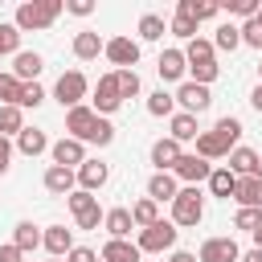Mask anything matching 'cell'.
Here are the masks:
<instances>
[{"label":"cell","instance_id":"cell-1","mask_svg":"<svg viewBox=\"0 0 262 262\" xmlns=\"http://www.w3.org/2000/svg\"><path fill=\"white\" fill-rule=\"evenodd\" d=\"M61 12H66L61 0H29V4L16 8V20H12V25H16L20 33H37V29H49Z\"/></svg>","mask_w":262,"mask_h":262},{"label":"cell","instance_id":"cell-2","mask_svg":"<svg viewBox=\"0 0 262 262\" xmlns=\"http://www.w3.org/2000/svg\"><path fill=\"white\" fill-rule=\"evenodd\" d=\"M201 217H205V196H201L196 184H184L172 201V225L176 229L180 225H201Z\"/></svg>","mask_w":262,"mask_h":262},{"label":"cell","instance_id":"cell-3","mask_svg":"<svg viewBox=\"0 0 262 262\" xmlns=\"http://www.w3.org/2000/svg\"><path fill=\"white\" fill-rule=\"evenodd\" d=\"M176 237H180V229L172 225V221H156V225H147V229H139V254H164V250H176Z\"/></svg>","mask_w":262,"mask_h":262},{"label":"cell","instance_id":"cell-4","mask_svg":"<svg viewBox=\"0 0 262 262\" xmlns=\"http://www.w3.org/2000/svg\"><path fill=\"white\" fill-rule=\"evenodd\" d=\"M90 94V82H86V74L82 70H66L61 78H57V86H53V98L66 106V111H74V106H82V98Z\"/></svg>","mask_w":262,"mask_h":262},{"label":"cell","instance_id":"cell-5","mask_svg":"<svg viewBox=\"0 0 262 262\" xmlns=\"http://www.w3.org/2000/svg\"><path fill=\"white\" fill-rule=\"evenodd\" d=\"M90 102H94V115H102V119H106V115H115V111L123 106V94H119L115 70L98 78V86H94V98H90Z\"/></svg>","mask_w":262,"mask_h":262},{"label":"cell","instance_id":"cell-6","mask_svg":"<svg viewBox=\"0 0 262 262\" xmlns=\"http://www.w3.org/2000/svg\"><path fill=\"white\" fill-rule=\"evenodd\" d=\"M209 102H213L209 86H196L192 78L180 82V90H176V106H180L184 115H201V111H209Z\"/></svg>","mask_w":262,"mask_h":262},{"label":"cell","instance_id":"cell-7","mask_svg":"<svg viewBox=\"0 0 262 262\" xmlns=\"http://www.w3.org/2000/svg\"><path fill=\"white\" fill-rule=\"evenodd\" d=\"M49 156H53V164H57V168H74V172H78V168L86 164V143H82V139L61 135V139L49 147Z\"/></svg>","mask_w":262,"mask_h":262},{"label":"cell","instance_id":"cell-8","mask_svg":"<svg viewBox=\"0 0 262 262\" xmlns=\"http://www.w3.org/2000/svg\"><path fill=\"white\" fill-rule=\"evenodd\" d=\"M106 61H111L115 70H135V61H139V41H131V37H111V41H106Z\"/></svg>","mask_w":262,"mask_h":262},{"label":"cell","instance_id":"cell-9","mask_svg":"<svg viewBox=\"0 0 262 262\" xmlns=\"http://www.w3.org/2000/svg\"><path fill=\"white\" fill-rule=\"evenodd\" d=\"M172 176H176V180H184V184H201V180L209 184V176H213V164H209V160H201L196 151H192V156L184 151V156H180V164L172 168Z\"/></svg>","mask_w":262,"mask_h":262},{"label":"cell","instance_id":"cell-10","mask_svg":"<svg viewBox=\"0 0 262 262\" xmlns=\"http://www.w3.org/2000/svg\"><path fill=\"white\" fill-rule=\"evenodd\" d=\"M201 262H242V250L233 237H205L201 242Z\"/></svg>","mask_w":262,"mask_h":262},{"label":"cell","instance_id":"cell-11","mask_svg":"<svg viewBox=\"0 0 262 262\" xmlns=\"http://www.w3.org/2000/svg\"><path fill=\"white\" fill-rule=\"evenodd\" d=\"M94 119H98V115H94V106H86V102L74 106V111H66V131H70V139H82V143H86L90 131H94Z\"/></svg>","mask_w":262,"mask_h":262},{"label":"cell","instance_id":"cell-12","mask_svg":"<svg viewBox=\"0 0 262 262\" xmlns=\"http://www.w3.org/2000/svg\"><path fill=\"white\" fill-rule=\"evenodd\" d=\"M180 156H184V147H180L172 135L151 143V164H156V172H172V168L180 164Z\"/></svg>","mask_w":262,"mask_h":262},{"label":"cell","instance_id":"cell-13","mask_svg":"<svg viewBox=\"0 0 262 262\" xmlns=\"http://www.w3.org/2000/svg\"><path fill=\"white\" fill-rule=\"evenodd\" d=\"M156 70H160L164 82H180V78L188 74V57H184V49H164L160 61H156Z\"/></svg>","mask_w":262,"mask_h":262},{"label":"cell","instance_id":"cell-14","mask_svg":"<svg viewBox=\"0 0 262 262\" xmlns=\"http://www.w3.org/2000/svg\"><path fill=\"white\" fill-rule=\"evenodd\" d=\"M45 188H49L53 196H70V192L78 188V172H74V168H57V164H49V168H45Z\"/></svg>","mask_w":262,"mask_h":262},{"label":"cell","instance_id":"cell-15","mask_svg":"<svg viewBox=\"0 0 262 262\" xmlns=\"http://www.w3.org/2000/svg\"><path fill=\"white\" fill-rule=\"evenodd\" d=\"M98 53H106V41H102L94 29H82V33H74V57H78V61H94Z\"/></svg>","mask_w":262,"mask_h":262},{"label":"cell","instance_id":"cell-16","mask_svg":"<svg viewBox=\"0 0 262 262\" xmlns=\"http://www.w3.org/2000/svg\"><path fill=\"white\" fill-rule=\"evenodd\" d=\"M229 151H233V147H229L217 131H201V135H196V156H201V160H209V164H213V160H229Z\"/></svg>","mask_w":262,"mask_h":262},{"label":"cell","instance_id":"cell-17","mask_svg":"<svg viewBox=\"0 0 262 262\" xmlns=\"http://www.w3.org/2000/svg\"><path fill=\"white\" fill-rule=\"evenodd\" d=\"M106 180H111V168H106L102 160H86V164L78 168V188H86V192H98Z\"/></svg>","mask_w":262,"mask_h":262},{"label":"cell","instance_id":"cell-18","mask_svg":"<svg viewBox=\"0 0 262 262\" xmlns=\"http://www.w3.org/2000/svg\"><path fill=\"white\" fill-rule=\"evenodd\" d=\"M41 246L49 250V258H66V254L74 250V229H66V225H49L45 237H41Z\"/></svg>","mask_w":262,"mask_h":262},{"label":"cell","instance_id":"cell-19","mask_svg":"<svg viewBox=\"0 0 262 262\" xmlns=\"http://www.w3.org/2000/svg\"><path fill=\"white\" fill-rule=\"evenodd\" d=\"M45 70V57L37 53V49H20L16 53V61H12V74L20 78V82H37V74Z\"/></svg>","mask_w":262,"mask_h":262},{"label":"cell","instance_id":"cell-20","mask_svg":"<svg viewBox=\"0 0 262 262\" xmlns=\"http://www.w3.org/2000/svg\"><path fill=\"white\" fill-rule=\"evenodd\" d=\"M102 229H106L111 237H123V242H127V237H131V229H135V217H131V209H123V205H119V209H106V221H102Z\"/></svg>","mask_w":262,"mask_h":262},{"label":"cell","instance_id":"cell-21","mask_svg":"<svg viewBox=\"0 0 262 262\" xmlns=\"http://www.w3.org/2000/svg\"><path fill=\"white\" fill-rule=\"evenodd\" d=\"M102 262H139L143 254H139V246L135 242H123V237H111L106 246H102V254H98Z\"/></svg>","mask_w":262,"mask_h":262},{"label":"cell","instance_id":"cell-22","mask_svg":"<svg viewBox=\"0 0 262 262\" xmlns=\"http://www.w3.org/2000/svg\"><path fill=\"white\" fill-rule=\"evenodd\" d=\"M233 201H237L242 209H262V180H258V176H237Z\"/></svg>","mask_w":262,"mask_h":262},{"label":"cell","instance_id":"cell-23","mask_svg":"<svg viewBox=\"0 0 262 262\" xmlns=\"http://www.w3.org/2000/svg\"><path fill=\"white\" fill-rule=\"evenodd\" d=\"M176 192H180V184H176V176L172 172H156L151 180H147V196L160 205V201H176Z\"/></svg>","mask_w":262,"mask_h":262},{"label":"cell","instance_id":"cell-24","mask_svg":"<svg viewBox=\"0 0 262 262\" xmlns=\"http://www.w3.org/2000/svg\"><path fill=\"white\" fill-rule=\"evenodd\" d=\"M176 12H184V16H192L201 25V20H213L221 12V4H213V0H176Z\"/></svg>","mask_w":262,"mask_h":262},{"label":"cell","instance_id":"cell-25","mask_svg":"<svg viewBox=\"0 0 262 262\" xmlns=\"http://www.w3.org/2000/svg\"><path fill=\"white\" fill-rule=\"evenodd\" d=\"M53 143L45 139V131H37V127H25L20 135H16V151H25V156H41V151H49Z\"/></svg>","mask_w":262,"mask_h":262},{"label":"cell","instance_id":"cell-26","mask_svg":"<svg viewBox=\"0 0 262 262\" xmlns=\"http://www.w3.org/2000/svg\"><path fill=\"white\" fill-rule=\"evenodd\" d=\"M225 168H229L233 176H254V168H258V151H254V147H233Z\"/></svg>","mask_w":262,"mask_h":262},{"label":"cell","instance_id":"cell-27","mask_svg":"<svg viewBox=\"0 0 262 262\" xmlns=\"http://www.w3.org/2000/svg\"><path fill=\"white\" fill-rule=\"evenodd\" d=\"M209 192L221 196V201H229V196L237 192V176H233L229 168H213V176H209Z\"/></svg>","mask_w":262,"mask_h":262},{"label":"cell","instance_id":"cell-28","mask_svg":"<svg viewBox=\"0 0 262 262\" xmlns=\"http://www.w3.org/2000/svg\"><path fill=\"white\" fill-rule=\"evenodd\" d=\"M41 237H45V233H41L33 221H16V225H12V246H20L25 254H29V250H37V246H41Z\"/></svg>","mask_w":262,"mask_h":262},{"label":"cell","instance_id":"cell-29","mask_svg":"<svg viewBox=\"0 0 262 262\" xmlns=\"http://www.w3.org/2000/svg\"><path fill=\"white\" fill-rule=\"evenodd\" d=\"M147 115H156V119L168 115V119H172V115H176V94H168L164 86H160L156 94H147Z\"/></svg>","mask_w":262,"mask_h":262},{"label":"cell","instance_id":"cell-30","mask_svg":"<svg viewBox=\"0 0 262 262\" xmlns=\"http://www.w3.org/2000/svg\"><path fill=\"white\" fill-rule=\"evenodd\" d=\"M201 131H196V115H184V111H176L172 115V139L176 143H188V139H196Z\"/></svg>","mask_w":262,"mask_h":262},{"label":"cell","instance_id":"cell-31","mask_svg":"<svg viewBox=\"0 0 262 262\" xmlns=\"http://www.w3.org/2000/svg\"><path fill=\"white\" fill-rule=\"evenodd\" d=\"M237 45H242V25H233V20H229V25H221V29H217V37H213V49L233 53Z\"/></svg>","mask_w":262,"mask_h":262},{"label":"cell","instance_id":"cell-32","mask_svg":"<svg viewBox=\"0 0 262 262\" xmlns=\"http://www.w3.org/2000/svg\"><path fill=\"white\" fill-rule=\"evenodd\" d=\"M131 217H135V225H139V229H147V225H156V221H160V205H156L151 196H143V201H135V205H131Z\"/></svg>","mask_w":262,"mask_h":262},{"label":"cell","instance_id":"cell-33","mask_svg":"<svg viewBox=\"0 0 262 262\" xmlns=\"http://www.w3.org/2000/svg\"><path fill=\"white\" fill-rule=\"evenodd\" d=\"M20 90H25V82L8 70V74H0V106H16L20 102Z\"/></svg>","mask_w":262,"mask_h":262},{"label":"cell","instance_id":"cell-34","mask_svg":"<svg viewBox=\"0 0 262 262\" xmlns=\"http://www.w3.org/2000/svg\"><path fill=\"white\" fill-rule=\"evenodd\" d=\"M164 33H168L164 16H156V12H143L139 16V41H160Z\"/></svg>","mask_w":262,"mask_h":262},{"label":"cell","instance_id":"cell-35","mask_svg":"<svg viewBox=\"0 0 262 262\" xmlns=\"http://www.w3.org/2000/svg\"><path fill=\"white\" fill-rule=\"evenodd\" d=\"M25 131V111L20 106H0V135H20Z\"/></svg>","mask_w":262,"mask_h":262},{"label":"cell","instance_id":"cell-36","mask_svg":"<svg viewBox=\"0 0 262 262\" xmlns=\"http://www.w3.org/2000/svg\"><path fill=\"white\" fill-rule=\"evenodd\" d=\"M213 131H217V135H221L229 147H237V139H242V131H246V127H242V119L225 115V119H217V123H213Z\"/></svg>","mask_w":262,"mask_h":262},{"label":"cell","instance_id":"cell-37","mask_svg":"<svg viewBox=\"0 0 262 262\" xmlns=\"http://www.w3.org/2000/svg\"><path fill=\"white\" fill-rule=\"evenodd\" d=\"M115 82H119V94H123V98H135V94L143 90V82H139L135 70H115Z\"/></svg>","mask_w":262,"mask_h":262},{"label":"cell","instance_id":"cell-38","mask_svg":"<svg viewBox=\"0 0 262 262\" xmlns=\"http://www.w3.org/2000/svg\"><path fill=\"white\" fill-rule=\"evenodd\" d=\"M233 229H242V233H258V229H262V209H237Z\"/></svg>","mask_w":262,"mask_h":262},{"label":"cell","instance_id":"cell-39","mask_svg":"<svg viewBox=\"0 0 262 262\" xmlns=\"http://www.w3.org/2000/svg\"><path fill=\"white\" fill-rule=\"evenodd\" d=\"M168 33H176V37L192 41V37H196V20H192V16H184V12H176V16L168 20Z\"/></svg>","mask_w":262,"mask_h":262},{"label":"cell","instance_id":"cell-40","mask_svg":"<svg viewBox=\"0 0 262 262\" xmlns=\"http://www.w3.org/2000/svg\"><path fill=\"white\" fill-rule=\"evenodd\" d=\"M86 143H98V147H106V143H115V127H111V119H94V131H90V139Z\"/></svg>","mask_w":262,"mask_h":262},{"label":"cell","instance_id":"cell-41","mask_svg":"<svg viewBox=\"0 0 262 262\" xmlns=\"http://www.w3.org/2000/svg\"><path fill=\"white\" fill-rule=\"evenodd\" d=\"M4 53H20V29L16 25H0V57Z\"/></svg>","mask_w":262,"mask_h":262},{"label":"cell","instance_id":"cell-42","mask_svg":"<svg viewBox=\"0 0 262 262\" xmlns=\"http://www.w3.org/2000/svg\"><path fill=\"white\" fill-rule=\"evenodd\" d=\"M74 221H78V229H98V225L106 221V213H102V209H98V201H94V205H90V209H82Z\"/></svg>","mask_w":262,"mask_h":262},{"label":"cell","instance_id":"cell-43","mask_svg":"<svg viewBox=\"0 0 262 262\" xmlns=\"http://www.w3.org/2000/svg\"><path fill=\"white\" fill-rule=\"evenodd\" d=\"M225 8H229V12H237L242 20H254V16L262 12V4H258V0H229Z\"/></svg>","mask_w":262,"mask_h":262},{"label":"cell","instance_id":"cell-44","mask_svg":"<svg viewBox=\"0 0 262 262\" xmlns=\"http://www.w3.org/2000/svg\"><path fill=\"white\" fill-rule=\"evenodd\" d=\"M41 102H45V90H41L37 82H25V90H20V102H16V106L25 111V106H41Z\"/></svg>","mask_w":262,"mask_h":262},{"label":"cell","instance_id":"cell-45","mask_svg":"<svg viewBox=\"0 0 262 262\" xmlns=\"http://www.w3.org/2000/svg\"><path fill=\"white\" fill-rule=\"evenodd\" d=\"M66 201H70V209H74V217H78L82 209H90V205H94V192H86V188H74Z\"/></svg>","mask_w":262,"mask_h":262},{"label":"cell","instance_id":"cell-46","mask_svg":"<svg viewBox=\"0 0 262 262\" xmlns=\"http://www.w3.org/2000/svg\"><path fill=\"white\" fill-rule=\"evenodd\" d=\"M66 262H98V254H94L90 246H74V250L66 254Z\"/></svg>","mask_w":262,"mask_h":262},{"label":"cell","instance_id":"cell-47","mask_svg":"<svg viewBox=\"0 0 262 262\" xmlns=\"http://www.w3.org/2000/svg\"><path fill=\"white\" fill-rule=\"evenodd\" d=\"M8 164H12V139H8V135H0V176L8 172Z\"/></svg>","mask_w":262,"mask_h":262},{"label":"cell","instance_id":"cell-48","mask_svg":"<svg viewBox=\"0 0 262 262\" xmlns=\"http://www.w3.org/2000/svg\"><path fill=\"white\" fill-rule=\"evenodd\" d=\"M66 12H74V16H90L94 4H90V0H66Z\"/></svg>","mask_w":262,"mask_h":262},{"label":"cell","instance_id":"cell-49","mask_svg":"<svg viewBox=\"0 0 262 262\" xmlns=\"http://www.w3.org/2000/svg\"><path fill=\"white\" fill-rule=\"evenodd\" d=\"M0 262H25V250H20V246H12V242H8V246H0Z\"/></svg>","mask_w":262,"mask_h":262},{"label":"cell","instance_id":"cell-50","mask_svg":"<svg viewBox=\"0 0 262 262\" xmlns=\"http://www.w3.org/2000/svg\"><path fill=\"white\" fill-rule=\"evenodd\" d=\"M168 262H201V258H196V254H188V250H172V254H168Z\"/></svg>","mask_w":262,"mask_h":262},{"label":"cell","instance_id":"cell-51","mask_svg":"<svg viewBox=\"0 0 262 262\" xmlns=\"http://www.w3.org/2000/svg\"><path fill=\"white\" fill-rule=\"evenodd\" d=\"M250 106H254V111H258V115H262V82H258V86H254V94H250Z\"/></svg>","mask_w":262,"mask_h":262},{"label":"cell","instance_id":"cell-52","mask_svg":"<svg viewBox=\"0 0 262 262\" xmlns=\"http://www.w3.org/2000/svg\"><path fill=\"white\" fill-rule=\"evenodd\" d=\"M242 262H262V250H258V246H250V250L242 254Z\"/></svg>","mask_w":262,"mask_h":262},{"label":"cell","instance_id":"cell-53","mask_svg":"<svg viewBox=\"0 0 262 262\" xmlns=\"http://www.w3.org/2000/svg\"><path fill=\"white\" fill-rule=\"evenodd\" d=\"M254 176H258V180H262V156H258V168H254Z\"/></svg>","mask_w":262,"mask_h":262},{"label":"cell","instance_id":"cell-54","mask_svg":"<svg viewBox=\"0 0 262 262\" xmlns=\"http://www.w3.org/2000/svg\"><path fill=\"white\" fill-rule=\"evenodd\" d=\"M49 262H61V258H49Z\"/></svg>","mask_w":262,"mask_h":262},{"label":"cell","instance_id":"cell-55","mask_svg":"<svg viewBox=\"0 0 262 262\" xmlns=\"http://www.w3.org/2000/svg\"><path fill=\"white\" fill-rule=\"evenodd\" d=\"M98 262H102V258H98Z\"/></svg>","mask_w":262,"mask_h":262},{"label":"cell","instance_id":"cell-56","mask_svg":"<svg viewBox=\"0 0 262 262\" xmlns=\"http://www.w3.org/2000/svg\"><path fill=\"white\" fill-rule=\"evenodd\" d=\"M258 70H262V66H258Z\"/></svg>","mask_w":262,"mask_h":262}]
</instances>
